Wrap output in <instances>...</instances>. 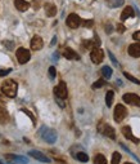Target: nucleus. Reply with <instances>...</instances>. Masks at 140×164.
<instances>
[{
    "mask_svg": "<svg viewBox=\"0 0 140 164\" xmlns=\"http://www.w3.org/2000/svg\"><path fill=\"white\" fill-rule=\"evenodd\" d=\"M81 25H84L85 27H91V26L94 25V21L93 20H86L84 22H81Z\"/></svg>",
    "mask_w": 140,
    "mask_h": 164,
    "instance_id": "nucleus-29",
    "label": "nucleus"
},
{
    "mask_svg": "<svg viewBox=\"0 0 140 164\" xmlns=\"http://www.w3.org/2000/svg\"><path fill=\"white\" fill-rule=\"evenodd\" d=\"M22 111H23V113H26V114L28 115V116H30V118L32 119V122L35 123V116H33V115H32V113H30V111H28L27 109H22Z\"/></svg>",
    "mask_w": 140,
    "mask_h": 164,
    "instance_id": "nucleus-32",
    "label": "nucleus"
},
{
    "mask_svg": "<svg viewBox=\"0 0 140 164\" xmlns=\"http://www.w3.org/2000/svg\"><path fill=\"white\" fill-rule=\"evenodd\" d=\"M82 45H84L85 48H88V49H94V48H99V45H100V39L95 35L91 40H84V41H82Z\"/></svg>",
    "mask_w": 140,
    "mask_h": 164,
    "instance_id": "nucleus-12",
    "label": "nucleus"
},
{
    "mask_svg": "<svg viewBox=\"0 0 140 164\" xmlns=\"http://www.w3.org/2000/svg\"><path fill=\"white\" fill-rule=\"evenodd\" d=\"M0 164H4V163H3V162H2V160H0Z\"/></svg>",
    "mask_w": 140,
    "mask_h": 164,
    "instance_id": "nucleus-39",
    "label": "nucleus"
},
{
    "mask_svg": "<svg viewBox=\"0 0 140 164\" xmlns=\"http://www.w3.org/2000/svg\"><path fill=\"white\" fill-rule=\"evenodd\" d=\"M40 133H41L42 139H44L45 142H48V143H54V142L57 141L58 134H57V132L54 131V129L42 127V128H41V131H40Z\"/></svg>",
    "mask_w": 140,
    "mask_h": 164,
    "instance_id": "nucleus-2",
    "label": "nucleus"
},
{
    "mask_svg": "<svg viewBox=\"0 0 140 164\" xmlns=\"http://www.w3.org/2000/svg\"><path fill=\"white\" fill-rule=\"evenodd\" d=\"M122 100L126 103H129V105L138 106V107H140V97H139L138 94H135V93H125Z\"/></svg>",
    "mask_w": 140,
    "mask_h": 164,
    "instance_id": "nucleus-7",
    "label": "nucleus"
},
{
    "mask_svg": "<svg viewBox=\"0 0 140 164\" xmlns=\"http://www.w3.org/2000/svg\"><path fill=\"white\" fill-rule=\"evenodd\" d=\"M5 159H7V162L12 163V164H27L28 163L27 158L13 155V154H5Z\"/></svg>",
    "mask_w": 140,
    "mask_h": 164,
    "instance_id": "nucleus-10",
    "label": "nucleus"
},
{
    "mask_svg": "<svg viewBox=\"0 0 140 164\" xmlns=\"http://www.w3.org/2000/svg\"><path fill=\"white\" fill-rule=\"evenodd\" d=\"M125 30H126V27H125L122 23H118V25H117V31L120 34H122V32H125Z\"/></svg>",
    "mask_w": 140,
    "mask_h": 164,
    "instance_id": "nucleus-31",
    "label": "nucleus"
},
{
    "mask_svg": "<svg viewBox=\"0 0 140 164\" xmlns=\"http://www.w3.org/2000/svg\"><path fill=\"white\" fill-rule=\"evenodd\" d=\"M49 76H50L51 79L55 78V67L54 66H50L49 67Z\"/></svg>",
    "mask_w": 140,
    "mask_h": 164,
    "instance_id": "nucleus-30",
    "label": "nucleus"
},
{
    "mask_svg": "<svg viewBox=\"0 0 140 164\" xmlns=\"http://www.w3.org/2000/svg\"><path fill=\"white\" fill-rule=\"evenodd\" d=\"M122 133H123L125 137H126L127 139H130V141H132L134 143H139V142H140L139 138H136V137H135L134 134H132V131H131V128H130L129 125H127V127H123V128H122Z\"/></svg>",
    "mask_w": 140,
    "mask_h": 164,
    "instance_id": "nucleus-14",
    "label": "nucleus"
},
{
    "mask_svg": "<svg viewBox=\"0 0 140 164\" xmlns=\"http://www.w3.org/2000/svg\"><path fill=\"white\" fill-rule=\"evenodd\" d=\"M105 30H107L108 32H110V31H112V26H110V25H108V26H105Z\"/></svg>",
    "mask_w": 140,
    "mask_h": 164,
    "instance_id": "nucleus-38",
    "label": "nucleus"
},
{
    "mask_svg": "<svg viewBox=\"0 0 140 164\" xmlns=\"http://www.w3.org/2000/svg\"><path fill=\"white\" fill-rule=\"evenodd\" d=\"M55 43H57V36H54V38H53V39H51V43H50V45H54Z\"/></svg>",
    "mask_w": 140,
    "mask_h": 164,
    "instance_id": "nucleus-37",
    "label": "nucleus"
},
{
    "mask_svg": "<svg viewBox=\"0 0 140 164\" xmlns=\"http://www.w3.org/2000/svg\"><path fill=\"white\" fill-rule=\"evenodd\" d=\"M42 47H44V41H42L40 36L36 35L31 39V49L32 51H40Z\"/></svg>",
    "mask_w": 140,
    "mask_h": 164,
    "instance_id": "nucleus-13",
    "label": "nucleus"
},
{
    "mask_svg": "<svg viewBox=\"0 0 140 164\" xmlns=\"http://www.w3.org/2000/svg\"><path fill=\"white\" fill-rule=\"evenodd\" d=\"M125 164H132V163H125Z\"/></svg>",
    "mask_w": 140,
    "mask_h": 164,
    "instance_id": "nucleus-40",
    "label": "nucleus"
},
{
    "mask_svg": "<svg viewBox=\"0 0 140 164\" xmlns=\"http://www.w3.org/2000/svg\"><path fill=\"white\" fill-rule=\"evenodd\" d=\"M44 9H45V13L48 17H54L57 14V7L51 3H46L44 5Z\"/></svg>",
    "mask_w": 140,
    "mask_h": 164,
    "instance_id": "nucleus-17",
    "label": "nucleus"
},
{
    "mask_svg": "<svg viewBox=\"0 0 140 164\" xmlns=\"http://www.w3.org/2000/svg\"><path fill=\"white\" fill-rule=\"evenodd\" d=\"M113 98H114V92H113V90H108L107 94H105V105H107L108 107H110V106H112Z\"/></svg>",
    "mask_w": 140,
    "mask_h": 164,
    "instance_id": "nucleus-22",
    "label": "nucleus"
},
{
    "mask_svg": "<svg viewBox=\"0 0 140 164\" xmlns=\"http://www.w3.org/2000/svg\"><path fill=\"white\" fill-rule=\"evenodd\" d=\"M123 75H125V78L129 79L130 81H132V83H135V84H140V80L136 79L135 76H132L131 74H129V72H123Z\"/></svg>",
    "mask_w": 140,
    "mask_h": 164,
    "instance_id": "nucleus-26",
    "label": "nucleus"
},
{
    "mask_svg": "<svg viewBox=\"0 0 140 164\" xmlns=\"http://www.w3.org/2000/svg\"><path fill=\"white\" fill-rule=\"evenodd\" d=\"M129 54L131 57H135V58H138V57H140V43H134V44H131L129 47Z\"/></svg>",
    "mask_w": 140,
    "mask_h": 164,
    "instance_id": "nucleus-15",
    "label": "nucleus"
},
{
    "mask_svg": "<svg viewBox=\"0 0 140 164\" xmlns=\"http://www.w3.org/2000/svg\"><path fill=\"white\" fill-rule=\"evenodd\" d=\"M81 22H82V21H81V18L77 16V14H75V13L70 14V16L67 17V21H66L67 26L71 27V28H77L81 25Z\"/></svg>",
    "mask_w": 140,
    "mask_h": 164,
    "instance_id": "nucleus-9",
    "label": "nucleus"
},
{
    "mask_svg": "<svg viewBox=\"0 0 140 164\" xmlns=\"http://www.w3.org/2000/svg\"><path fill=\"white\" fill-rule=\"evenodd\" d=\"M75 158H76L79 162H82V163L89 162V156H88V154H85V153H77Z\"/></svg>",
    "mask_w": 140,
    "mask_h": 164,
    "instance_id": "nucleus-25",
    "label": "nucleus"
},
{
    "mask_svg": "<svg viewBox=\"0 0 140 164\" xmlns=\"http://www.w3.org/2000/svg\"><path fill=\"white\" fill-rule=\"evenodd\" d=\"M94 164H107V159L103 154H96L94 158Z\"/></svg>",
    "mask_w": 140,
    "mask_h": 164,
    "instance_id": "nucleus-24",
    "label": "nucleus"
},
{
    "mask_svg": "<svg viewBox=\"0 0 140 164\" xmlns=\"http://www.w3.org/2000/svg\"><path fill=\"white\" fill-rule=\"evenodd\" d=\"M12 71V69H7V70H0V76H5V75H8L9 72Z\"/></svg>",
    "mask_w": 140,
    "mask_h": 164,
    "instance_id": "nucleus-35",
    "label": "nucleus"
},
{
    "mask_svg": "<svg viewBox=\"0 0 140 164\" xmlns=\"http://www.w3.org/2000/svg\"><path fill=\"white\" fill-rule=\"evenodd\" d=\"M14 5L19 12H26L30 8V3L26 0H14Z\"/></svg>",
    "mask_w": 140,
    "mask_h": 164,
    "instance_id": "nucleus-16",
    "label": "nucleus"
},
{
    "mask_svg": "<svg viewBox=\"0 0 140 164\" xmlns=\"http://www.w3.org/2000/svg\"><path fill=\"white\" fill-rule=\"evenodd\" d=\"M9 122V114L3 106H0V124H5Z\"/></svg>",
    "mask_w": 140,
    "mask_h": 164,
    "instance_id": "nucleus-20",
    "label": "nucleus"
},
{
    "mask_svg": "<svg viewBox=\"0 0 140 164\" xmlns=\"http://www.w3.org/2000/svg\"><path fill=\"white\" fill-rule=\"evenodd\" d=\"M125 0H105V4L109 7V8H118L123 5Z\"/></svg>",
    "mask_w": 140,
    "mask_h": 164,
    "instance_id": "nucleus-21",
    "label": "nucleus"
},
{
    "mask_svg": "<svg viewBox=\"0 0 140 164\" xmlns=\"http://www.w3.org/2000/svg\"><path fill=\"white\" fill-rule=\"evenodd\" d=\"M17 90H18V84L12 79L5 80L2 84V92L9 98H13L17 96Z\"/></svg>",
    "mask_w": 140,
    "mask_h": 164,
    "instance_id": "nucleus-1",
    "label": "nucleus"
},
{
    "mask_svg": "<svg viewBox=\"0 0 140 164\" xmlns=\"http://www.w3.org/2000/svg\"><path fill=\"white\" fill-rule=\"evenodd\" d=\"M90 58H91V61H93L94 64L98 65L104 60V52L100 49V48H94V49H91Z\"/></svg>",
    "mask_w": 140,
    "mask_h": 164,
    "instance_id": "nucleus-8",
    "label": "nucleus"
},
{
    "mask_svg": "<svg viewBox=\"0 0 140 164\" xmlns=\"http://www.w3.org/2000/svg\"><path fill=\"white\" fill-rule=\"evenodd\" d=\"M28 155L30 156H32V158H35L36 160H39V162H42V163H50L51 160L48 156H45L42 153H40V151H37V150H31V151H28Z\"/></svg>",
    "mask_w": 140,
    "mask_h": 164,
    "instance_id": "nucleus-11",
    "label": "nucleus"
},
{
    "mask_svg": "<svg viewBox=\"0 0 140 164\" xmlns=\"http://www.w3.org/2000/svg\"><path fill=\"white\" fill-rule=\"evenodd\" d=\"M132 39H134V40H138V41H140V30L132 34Z\"/></svg>",
    "mask_w": 140,
    "mask_h": 164,
    "instance_id": "nucleus-33",
    "label": "nucleus"
},
{
    "mask_svg": "<svg viewBox=\"0 0 140 164\" xmlns=\"http://www.w3.org/2000/svg\"><path fill=\"white\" fill-rule=\"evenodd\" d=\"M105 84V81H104V79H99V80H96L95 83L93 84V88L94 89H96V88H102V87Z\"/></svg>",
    "mask_w": 140,
    "mask_h": 164,
    "instance_id": "nucleus-28",
    "label": "nucleus"
},
{
    "mask_svg": "<svg viewBox=\"0 0 140 164\" xmlns=\"http://www.w3.org/2000/svg\"><path fill=\"white\" fill-rule=\"evenodd\" d=\"M55 100H57V102L59 103L61 107H64V102H63V101H61V98H57V97H55Z\"/></svg>",
    "mask_w": 140,
    "mask_h": 164,
    "instance_id": "nucleus-36",
    "label": "nucleus"
},
{
    "mask_svg": "<svg viewBox=\"0 0 140 164\" xmlns=\"http://www.w3.org/2000/svg\"><path fill=\"white\" fill-rule=\"evenodd\" d=\"M108 56L110 57V60H112V62H113V64H114L116 66H118V61H117V60H116V58H114V56L112 54V53H110V52H108Z\"/></svg>",
    "mask_w": 140,
    "mask_h": 164,
    "instance_id": "nucleus-34",
    "label": "nucleus"
},
{
    "mask_svg": "<svg viewBox=\"0 0 140 164\" xmlns=\"http://www.w3.org/2000/svg\"><path fill=\"white\" fill-rule=\"evenodd\" d=\"M98 132L99 133H102L104 134V136H107L109 137L110 139H116V132H114V129L110 127L109 124H105V123H99L98 125Z\"/></svg>",
    "mask_w": 140,
    "mask_h": 164,
    "instance_id": "nucleus-3",
    "label": "nucleus"
},
{
    "mask_svg": "<svg viewBox=\"0 0 140 164\" xmlns=\"http://www.w3.org/2000/svg\"><path fill=\"white\" fill-rule=\"evenodd\" d=\"M127 115V109L123 105H117L114 107V113H113V118H114V122L116 123H121L122 120L126 118Z\"/></svg>",
    "mask_w": 140,
    "mask_h": 164,
    "instance_id": "nucleus-4",
    "label": "nucleus"
},
{
    "mask_svg": "<svg viewBox=\"0 0 140 164\" xmlns=\"http://www.w3.org/2000/svg\"><path fill=\"white\" fill-rule=\"evenodd\" d=\"M63 56L66 57L67 60H79V58H80L79 54H77V53H76L73 49H71V48H64Z\"/></svg>",
    "mask_w": 140,
    "mask_h": 164,
    "instance_id": "nucleus-18",
    "label": "nucleus"
},
{
    "mask_svg": "<svg viewBox=\"0 0 140 164\" xmlns=\"http://www.w3.org/2000/svg\"><path fill=\"white\" fill-rule=\"evenodd\" d=\"M135 16V12H134V8L132 7H126L123 9V12L121 14V21H125L127 18H131Z\"/></svg>",
    "mask_w": 140,
    "mask_h": 164,
    "instance_id": "nucleus-19",
    "label": "nucleus"
},
{
    "mask_svg": "<svg viewBox=\"0 0 140 164\" xmlns=\"http://www.w3.org/2000/svg\"><path fill=\"white\" fill-rule=\"evenodd\" d=\"M16 56H17V60L21 65L27 64L31 58V53H30V51H27L26 48H18L16 52Z\"/></svg>",
    "mask_w": 140,
    "mask_h": 164,
    "instance_id": "nucleus-5",
    "label": "nucleus"
},
{
    "mask_svg": "<svg viewBox=\"0 0 140 164\" xmlns=\"http://www.w3.org/2000/svg\"><path fill=\"white\" fill-rule=\"evenodd\" d=\"M54 94L57 98H61V100H66L67 96H68V90H67V85L64 81H61L55 88H54Z\"/></svg>",
    "mask_w": 140,
    "mask_h": 164,
    "instance_id": "nucleus-6",
    "label": "nucleus"
},
{
    "mask_svg": "<svg viewBox=\"0 0 140 164\" xmlns=\"http://www.w3.org/2000/svg\"><path fill=\"white\" fill-rule=\"evenodd\" d=\"M120 162H121V154L120 153H113L112 164H120Z\"/></svg>",
    "mask_w": 140,
    "mask_h": 164,
    "instance_id": "nucleus-27",
    "label": "nucleus"
},
{
    "mask_svg": "<svg viewBox=\"0 0 140 164\" xmlns=\"http://www.w3.org/2000/svg\"><path fill=\"white\" fill-rule=\"evenodd\" d=\"M102 74L105 79H110V76H112L113 74V70H112V67H109V66H104L103 69H102Z\"/></svg>",
    "mask_w": 140,
    "mask_h": 164,
    "instance_id": "nucleus-23",
    "label": "nucleus"
}]
</instances>
